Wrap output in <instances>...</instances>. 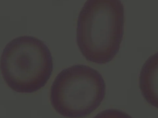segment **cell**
<instances>
[{
    "label": "cell",
    "mask_w": 158,
    "mask_h": 118,
    "mask_svg": "<svg viewBox=\"0 0 158 118\" xmlns=\"http://www.w3.org/2000/svg\"><path fill=\"white\" fill-rule=\"evenodd\" d=\"M106 84L96 69L83 65L67 68L55 78L51 88L53 108L66 117H85L101 104Z\"/></svg>",
    "instance_id": "cell-3"
},
{
    "label": "cell",
    "mask_w": 158,
    "mask_h": 118,
    "mask_svg": "<svg viewBox=\"0 0 158 118\" xmlns=\"http://www.w3.org/2000/svg\"><path fill=\"white\" fill-rule=\"evenodd\" d=\"M53 63L51 52L39 39L18 37L4 49L0 69L7 85L19 93H30L41 88L49 80Z\"/></svg>",
    "instance_id": "cell-2"
},
{
    "label": "cell",
    "mask_w": 158,
    "mask_h": 118,
    "mask_svg": "<svg viewBox=\"0 0 158 118\" xmlns=\"http://www.w3.org/2000/svg\"><path fill=\"white\" fill-rule=\"evenodd\" d=\"M123 26L121 0H86L77 27V42L82 55L97 64L110 61L119 50Z\"/></svg>",
    "instance_id": "cell-1"
},
{
    "label": "cell",
    "mask_w": 158,
    "mask_h": 118,
    "mask_svg": "<svg viewBox=\"0 0 158 118\" xmlns=\"http://www.w3.org/2000/svg\"><path fill=\"white\" fill-rule=\"evenodd\" d=\"M139 85L144 99L158 108V52L144 63L139 74Z\"/></svg>",
    "instance_id": "cell-4"
}]
</instances>
